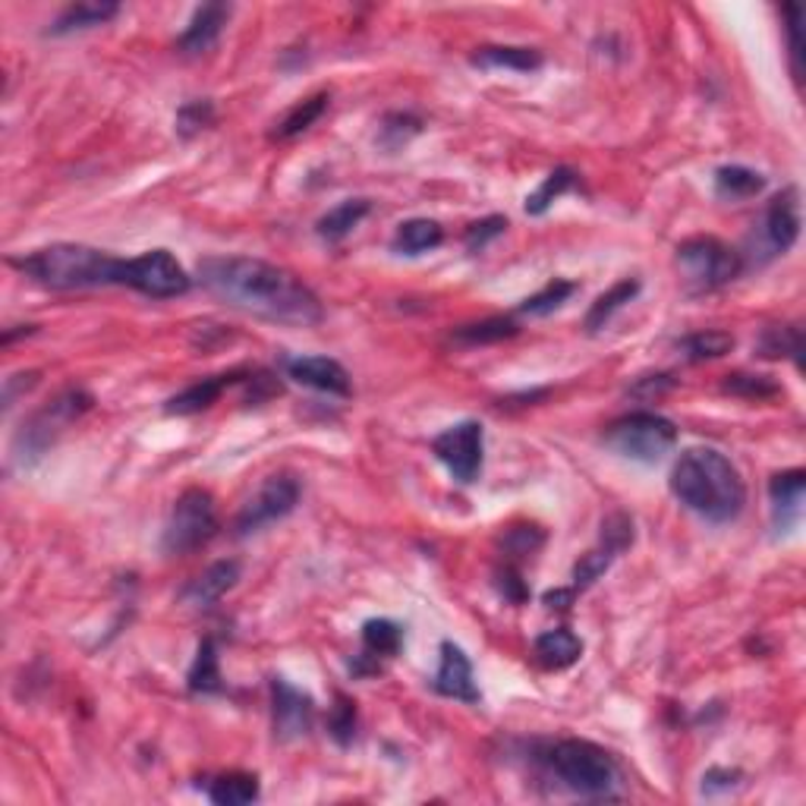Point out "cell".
Instances as JSON below:
<instances>
[{
	"mask_svg": "<svg viewBox=\"0 0 806 806\" xmlns=\"http://www.w3.org/2000/svg\"><path fill=\"white\" fill-rule=\"evenodd\" d=\"M199 281L211 297L268 322L309 328L322 322L324 316L319 297L297 275L262 259H249V256L205 259L199 265Z\"/></svg>",
	"mask_w": 806,
	"mask_h": 806,
	"instance_id": "cell-1",
	"label": "cell"
},
{
	"mask_svg": "<svg viewBox=\"0 0 806 806\" xmlns=\"http://www.w3.org/2000/svg\"><path fill=\"white\" fill-rule=\"evenodd\" d=\"M674 498L709 524H731L746 504L741 469L715 447H690L671 469Z\"/></svg>",
	"mask_w": 806,
	"mask_h": 806,
	"instance_id": "cell-2",
	"label": "cell"
},
{
	"mask_svg": "<svg viewBox=\"0 0 806 806\" xmlns=\"http://www.w3.org/2000/svg\"><path fill=\"white\" fill-rule=\"evenodd\" d=\"M10 265L48 290H89L111 283L121 287L123 275V259L82 242H54L20 259H10Z\"/></svg>",
	"mask_w": 806,
	"mask_h": 806,
	"instance_id": "cell-3",
	"label": "cell"
},
{
	"mask_svg": "<svg viewBox=\"0 0 806 806\" xmlns=\"http://www.w3.org/2000/svg\"><path fill=\"white\" fill-rule=\"evenodd\" d=\"M555 778L586 800H614L621 787V768L614 756L589 741H558L545 756Z\"/></svg>",
	"mask_w": 806,
	"mask_h": 806,
	"instance_id": "cell-4",
	"label": "cell"
},
{
	"mask_svg": "<svg viewBox=\"0 0 806 806\" xmlns=\"http://www.w3.org/2000/svg\"><path fill=\"white\" fill-rule=\"evenodd\" d=\"M678 271L690 293H712L744 271V256L715 237H693L678 246Z\"/></svg>",
	"mask_w": 806,
	"mask_h": 806,
	"instance_id": "cell-5",
	"label": "cell"
},
{
	"mask_svg": "<svg viewBox=\"0 0 806 806\" xmlns=\"http://www.w3.org/2000/svg\"><path fill=\"white\" fill-rule=\"evenodd\" d=\"M602 442L627 461L655 464L678 444V428L665 416L640 410V413H627V416L608 425Z\"/></svg>",
	"mask_w": 806,
	"mask_h": 806,
	"instance_id": "cell-6",
	"label": "cell"
},
{
	"mask_svg": "<svg viewBox=\"0 0 806 806\" xmlns=\"http://www.w3.org/2000/svg\"><path fill=\"white\" fill-rule=\"evenodd\" d=\"M218 529V507L205 488H186L170 507V517L164 526L162 548L164 555H189L205 545Z\"/></svg>",
	"mask_w": 806,
	"mask_h": 806,
	"instance_id": "cell-7",
	"label": "cell"
},
{
	"mask_svg": "<svg viewBox=\"0 0 806 806\" xmlns=\"http://www.w3.org/2000/svg\"><path fill=\"white\" fill-rule=\"evenodd\" d=\"M89 406H92V397L82 388H70V391H63L61 397H54L29 423H22V428L17 432V438H13L17 461L25 464L32 457H41L51 444L58 442V435H61L63 428L70 423H76Z\"/></svg>",
	"mask_w": 806,
	"mask_h": 806,
	"instance_id": "cell-8",
	"label": "cell"
},
{
	"mask_svg": "<svg viewBox=\"0 0 806 806\" xmlns=\"http://www.w3.org/2000/svg\"><path fill=\"white\" fill-rule=\"evenodd\" d=\"M121 287H133L152 300H170L183 297L193 287V278L167 249H152L136 259H123Z\"/></svg>",
	"mask_w": 806,
	"mask_h": 806,
	"instance_id": "cell-9",
	"label": "cell"
},
{
	"mask_svg": "<svg viewBox=\"0 0 806 806\" xmlns=\"http://www.w3.org/2000/svg\"><path fill=\"white\" fill-rule=\"evenodd\" d=\"M800 237V189L787 186L768 202L763 218L753 230V249H760V262L785 256Z\"/></svg>",
	"mask_w": 806,
	"mask_h": 806,
	"instance_id": "cell-10",
	"label": "cell"
},
{
	"mask_svg": "<svg viewBox=\"0 0 806 806\" xmlns=\"http://www.w3.org/2000/svg\"><path fill=\"white\" fill-rule=\"evenodd\" d=\"M435 457L447 466V473L457 479V483H476L479 473H483V454H485V432L483 423L476 420H466V423L451 425L444 428L442 435L432 442Z\"/></svg>",
	"mask_w": 806,
	"mask_h": 806,
	"instance_id": "cell-11",
	"label": "cell"
},
{
	"mask_svg": "<svg viewBox=\"0 0 806 806\" xmlns=\"http://www.w3.org/2000/svg\"><path fill=\"white\" fill-rule=\"evenodd\" d=\"M300 502V483L287 473L278 476H268L262 488L256 492V498L246 504L237 517V536H249V533H259L262 526L278 524L283 520L293 507Z\"/></svg>",
	"mask_w": 806,
	"mask_h": 806,
	"instance_id": "cell-12",
	"label": "cell"
},
{
	"mask_svg": "<svg viewBox=\"0 0 806 806\" xmlns=\"http://www.w3.org/2000/svg\"><path fill=\"white\" fill-rule=\"evenodd\" d=\"M271 722H275V737L278 741H300L312 731L316 722V703L309 693H302L283 678L271 681Z\"/></svg>",
	"mask_w": 806,
	"mask_h": 806,
	"instance_id": "cell-13",
	"label": "cell"
},
{
	"mask_svg": "<svg viewBox=\"0 0 806 806\" xmlns=\"http://www.w3.org/2000/svg\"><path fill=\"white\" fill-rule=\"evenodd\" d=\"M230 13H234L230 3H202L199 10L193 13L189 25L183 29L180 39H177V51H180L183 58H202V54H208L218 44V39H221Z\"/></svg>",
	"mask_w": 806,
	"mask_h": 806,
	"instance_id": "cell-14",
	"label": "cell"
},
{
	"mask_svg": "<svg viewBox=\"0 0 806 806\" xmlns=\"http://www.w3.org/2000/svg\"><path fill=\"white\" fill-rule=\"evenodd\" d=\"M806 498V473L804 469H787L772 476L768 483V502H772V526L778 533H790L800 524Z\"/></svg>",
	"mask_w": 806,
	"mask_h": 806,
	"instance_id": "cell-15",
	"label": "cell"
},
{
	"mask_svg": "<svg viewBox=\"0 0 806 806\" xmlns=\"http://www.w3.org/2000/svg\"><path fill=\"white\" fill-rule=\"evenodd\" d=\"M287 375L302 388L322 391V394H334V397H350V375L338 360L328 356H297L287 360Z\"/></svg>",
	"mask_w": 806,
	"mask_h": 806,
	"instance_id": "cell-16",
	"label": "cell"
},
{
	"mask_svg": "<svg viewBox=\"0 0 806 806\" xmlns=\"http://www.w3.org/2000/svg\"><path fill=\"white\" fill-rule=\"evenodd\" d=\"M435 693L451 696V700H461V703H479L483 693L476 686L473 678V665L464 655V649L454 643H442V665L435 674Z\"/></svg>",
	"mask_w": 806,
	"mask_h": 806,
	"instance_id": "cell-17",
	"label": "cell"
},
{
	"mask_svg": "<svg viewBox=\"0 0 806 806\" xmlns=\"http://www.w3.org/2000/svg\"><path fill=\"white\" fill-rule=\"evenodd\" d=\"M403 645V627L388 618H372L363 624V655L356 662L360 674H372L382 668V659H394Z\"/></svg>",
	"mask_w": 806,
	"mask_h": 806,
	"instance_id": "cell-18",
	"label": "cell"
},
{
	"mask_svg": "<svg viewBox=\"0 0 806 806\" xmlns=\"http://www.w3.org/2000/svg\"><path fill=\"white\" fill-rule=\"evenodd\" d=\"M237 580H240V565L237 561H218L208 570H202L196 580H189L180 592V599L189 608H208V604L218 602L227 589H234Z\"/></svg>",
	"mask_w": 806,
	"mask_h": 806,
	"instance_id": "cell-19",
	"label": "cell"
},
{
	"mask_svg": "<svg viewBox=\"0 0 806 806\" xmlns=\"http://www.w3.org/2000/svg\"><path fill=\"white\" fill-rule=\"evenodd\" d=\"M533 655H536V662L545 671H565V668L580 662L583 640L574 630H567V627H555V630H545L542 637H536Z\"/></svg>",
	"mask_w": 806,
	"mask_h": 806,
	"instance_id": "cell-20",
	"label": "cell"
},
{
	"mask_svg": "<svg viewBox=\"0 0 806 806\" xmlns=\"http://www.w3.org/2000/svg\"><path fill=\"white\" fill-rule=\"evenodd\" d=\"M237 375H240V372H230V375H211V379H202V382L183 388L180 394H174L170 401L164 403V413H170V416H193V413L208 410L211 403H218V397H221L227 384L237 382Z\"/></svg>",
	"mask_w": 806,
	"mask_h": 806,
	"instance_id": "cell-21",
	"label": "cell"
},
{
	"mask_svg": "<svg viewBox=\"0 0 806 806\" xmlns=\"http://www.w3.org/2000/svg\"><path fill=\"white\" fill-rule=\"evenodd\" d=\"M473 63L483 70H514V73H533L542 66V54L536 48H510V44H488L473 54Z\"/></svg>",
	"mask_w": 806,
	"mask_h": 806,
	"instance_id": "cell-22",
	"label": "cell"
},
{
	"mask_svg": "<svg viewBox=\"0 0 806 806\" xmlns=\"http://www.w3.org/2000/svg\"><path fill=\"white\" fill-rule=\"evenodd\" d=\"M121 13V3H73L66 7L61 17L54 20V25L48 29V35H73V32H85V29H95L104 25Z\"/></svg>",
	"mask_w": 806,
	"mask_h": 806,
	"instance_id": "cell-23",
	"label": "cell"
},
{
	"mask_svg": "<svg viewBox=\"0 0 806 806\" xmlns=\"http://www.w3.org/2000/svg\"><path fill=\"white\" fill-rule=\"evenodd\" d=\"M444 240V230L438 221H428V218H413V221H403L391 240V249L401 252V256H423L438 249Z\"/></svg>",
	"mask_w": 806,
	"mask_h": 806,
	"instance_id": "cell-24",
	"label": "cell"
},
{
	"mask_svg": "<svg viewBox=\"0 0 806 806\" xmlns=\"http://www.w3.org/2000/svg\"><path fill=\"white\" fill-rule=\"evenodd\" d=\"M766 189V177L760 170H750L744 164H727L715 170V196L727 202L753 199Z\"/></svg>",
	"mask_w": 806,
	"mask_h": 806,
	"instance_id": "cell-25",
	"label": "cell"
},
{
	"mask_svg": "<svg viewBox=\"0 0 806 806\" xmlns=\"http://www.w3.org/2000/svg\"><path fill=\"white\" fill-rule=\"evenodd\" d=\"M369 211H372V202L369 199H347L341 205H334L328 215H322L319 224H316V230H319L322 240L341 242L343 237H350L360 227V221H363Z\"/></svg>",
	"mask_w": 806,
	"mask_h": 806,
	"instance_id": "cell-26",
	"label": "cell"
},
{
	"mask_svg": "<svg viewBox=\"0 0 806 806\" xmlns=\"http://www.w3.org/2000/svg\"><path fill=\"white\" fill-rule=\"evenodd\" d=\"M208 800L218 806H246L259 800V778L249 772H227L208 785Z\"/></svg>",
	"mask_w": 806,
	"mask_h": 806,
	"instance_id": "cell-27",
	"label": "cell"
},
{
	"mask_svg": "<svg viewBox=\"0 0 806 806\" xmlns=\"http://www.w3.org/2000/svg\"><path fill=\"white\" fill-rule=\"evenodd\" d=\"M760 356L766 360H778V356H787L794 363L800 365V353H804V334L797 324H772L760 334V343H756Z\"/></svg>",
	"mask_w": 806,
	"mask_h": 806,
	"instance_id": "cell-28",
	"label": "cell"
},
{
	"mask_svg": "<svg viewBox=\"0 0 806 806\" xmlns=\"http://www.w3.org/2000/svg\"><path fill=\"white\" fill-rule=\"evenodd\" d=\"M189 693H199V696H208V693H221V665H218V649H215V640H202L199 652H196V662L189 668Z\"/></svg>",
	"mask_w": 806,
	"mask_h": 806,
	"instance_id": "cell-29",
	"label": "cell"
},
{
	"mask_svg": "<svg viewBox=\"0 0 806 806\" xmlns=\"http://www.w3.org/2000/svg\"><path fill=\"white\" fill-rule=\"evenodd\" d=\"M637 293H640V281H633V278L614 283L608 293H602L599 300L592 302V309H589V316H586V331H602L604 324L611 322V316L621 312Z\"/></svg>",
	"mask_w": 806,
	"mask_h": 806,
	"instance_id": "cell-30",
	"label": "cell"
},
{
	"mask_svg": "<svg viewBox=\"0 0 806 806\" xmlns=\"http://www.w3.org/2000/svg\"><path fill=\"white\" fill-rule=\"evenodd\" d=\"M328 101H331L328 92H319V95H312V99L300 101L297 107L287 111V117L278 123V130H275L271 136H275V140H293V136L306 133V130L328 111Z\"/></svg>",
	"mask_w": 806,
	"mask_h": 806,
	"instance_id": "cell-31",
	"label": "cell"
},
{
	"mask_svg": "<svg viewBox=\"0 0 806 806\" xmlns=\"http://www.w3.org/2000/svg\"><path fill=\"white\" fill-rule=\"evenodd\" d=\"M574 183H577V174L570 167H555L542 180V186L533 196H526V215H545L551 208V202L561 199L567 189H574Z\"/></svg>",
	"mask_w": 806,
	"mask_h": 806,
	"instance_id": "cell-32",
	"label": "cell"
},
{
	"mask_svg": "<svg viewBox=\"0 0 806 806\" xmlns=\"http://www.w3.org/2000/svg\"><path fill=\"white\" fill-rule=\"evenodd\" d=\"M734 347V338L727 331H700V334H690L681 341V350H684L686 360L700 363V360H719L731 353Z\"/></svg>",
	"mask_w": 806,
	"mask_h": 806,
	"instance_id": "cell-33",
	"label": "cell"
},
{
	"mask_svg": "<svg viewBox=\"0 0 806 806\" xmlns=\"http://www.w3.org/2000/svg\"><path fill=\"white\" fill-rule=\"evenodd\" d=\"M574 293H577V283L574 281L545 283L539 293H533L529 300H524L520 312H524V316H539V319H542V316H551L555 309H561Z\"/></svg>",
	"mask_w": 806,
	"mask_h": 806,
	"instance_id": "cell-34",
	"label": "cell"
},
{
	"mask_svg": "<svg viewBox=\"0 0 806 806\" xmlns=\"http://www.w3.org/2000/svg\"><path fill=\"white\" fill-rule=\"evenodd\" d=\"M514 334H517V324L510 322V319H488V322H476V324H464V328H457V331H454V341L476 347V343L504 341V338H514Z\"/></svg>",
	"mask_w": 806,
	"mask_h": 806,
	"instance_id": "cell-35",
	"label": "cell"
},
{
	"mask_svg": "<svg viewBox=\"0 0 806 806\" xmlns=\"http://www.w3.org/2000/svg\"><path fill=\"white\" fill-rule=\"evenodd\" d=\"M618 555L608 548V545H599V548H592V551H586L583 558L574 565V589H589V586L596 583L599 577H602L604 570L611 567Z\"/></svg>",
	"mask_w": 806,
	"mask_h": 806,
	"instance_id": "cell-36",
	"label": "cell"
},
{
	"mask_svg": "<svg viewBox=\"0 0 806 806\" xmlns=\"http://www.w3.org/2000/svg\"><path fill=\"white\" fill-rule=\"evenodd\" d=\"M328 731L334 734V741L347 746L356 734V703L350 696L338 693V700L331 705V715H328Z\"/></svg>",
	"mask_w": 806,
	"mask_h": 806,
	"instance_id": "cell-37",
	"label": "cell"
},
{
	"mask_svg": "<svg viewBox=\"0 0 806 806\" xmlns=\"http://www.w3.org/2000/svg\"><path fill=\"white\" fill-rule=\"evenodd\" d=\"M211 121H215V104L211 101H186L177 111V133L183 140H193L205 126H211Z\"/></svg>",
	"mask_w": 806,
	"mask_h": 806,
	"instance_id": "cell-38",
	"label": "cell"
},
{
	"mask_svg": "<svg viewBox=\"0 0 806 806\" xmlns=\"http://www.w3.org/2000/svg\"><path fill=\"white\" fill-rule=\"evenodd\" d=\"M423 130V121L413 114H388L382 123V145L384 148H401Z\"/></svg>",
	"mask_w": 806,
	"mask_h": 806,
	"instance_id": "cell-39",
	"label": "cell"
},
{
	"mask_svg": "<svg viewBox=\"0 0 806 806\" xmlns=\"http://www.w3.org/2000/svg\"><path fill=\"white\" fill-rule=\"evenodd\" d=\"M785 17H787V25H785V32H787V54H790V73H794V80L800 82L804 80V39H800V7H785Z\"/></svg>",
	"mask_w": 806,
	"mask_h": 806,
	"instance_id": "cell-40",
	"label": "cell"
},
{
	"mask_svg": "<svg viewBox=\"0 0 806 806\" xmlns=\"http://www.w3.org/2000/svg\"><path fill=\"white\" fill-rule=\"evenodd\" d=\"M725 391L741 394V397H753V401H763V397H775L778 394V384L768 382L766 375H744V372H737V375H727Z\"/></svg>",
	"mask_w": 806,
	"mask_h": 806,
	"instance_id": "cell-41",
	"label": "cell"
},
{
	"mask_svg": "<svg viewBox=\"0 0 806 806\" xmlns=\"http://www.w3.org/2000/svg\"><path fill=\"white\" fill-rule=\"evenodd\" d=\"M504 227H507V218H502V215H492V218H483V221L469 224V227H466V237H464L466 249H469V252H483L485 246L495 240V237H502Z\"/></svg>",
	"mask_w": 806,
	"mask_h": 806,
	"instance_id": "cell-42",
	"label": "cell"
},
{
	"mask_svg": "<svg viewBox=\"0 0 806 806\" xmlns=\"http://www.w3.org/2000/svg\"><path fill=\"white\" fill-rule=\"evenodd\" d=\"M602 545H608L614 555L633 545V520L627 514H611L602 524Z\"/></svg>",
	"mask_w": 806,
	"mask_h": 806,
	"instance_id": "cell-43",
	"label": "cell"
},
{
	"mask_svg": "<svg viewBox=\"0 0 806 806\" xmlns=\"http://www.w3.org/2000/svg\"><path fill=\"white\" fill-rule=\"evenodd\" d=\"M741 778H744V775H741L737 768H709L703 775V794L705 797H715L719 790L727 794L731 787L741 785Z\"/></svg>",
	"mask_w": 806,
	"mask_h": 806,
	"instance_id": "cell-44",
	"label": "cell"
},
{
	"mask_svg": "<svg viewBox=\"0 0 806 806\" xmlns=\"http://www.w3.org/2000/svg\"><path fill=\"white\" fill-rule=\"evenodd\" d=\"M498 580H502V583H498V586H502V592H504V596H507V599H510V602H524L526 596H529V592H526L524 580H520V574H517V570H510V567H504L502 574H498Z\"/></svg>",
	"mask_w": 806,
	"mask_h": 806,
	"instance_id": "cell-45",
	"label": "cell"
},
{
	"mask_svg": "<svg viewBox=\"0 0 806 806\" xmlns=\"http://www.w3.org/2000/svg\"><path fill=\"white\" fill-rule=\"evenodd\" d=\"M574 596H577V589H555V592H545L542 602L548 608H567V604L574 602Z\"/></svg>",
	"mask_w": 806,
	"mask_h": 806,
	"instance_id": "cell-46",
	"label": "cell"
}]
</instances>
